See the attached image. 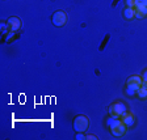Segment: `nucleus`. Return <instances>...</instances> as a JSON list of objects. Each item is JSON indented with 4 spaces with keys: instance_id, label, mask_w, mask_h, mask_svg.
Segmentation results:
<instances>
[{
    "instance_id": "nucleus-1",
    "label": "nucleus",
    "mask_w": 147,
    "mask_h": 140,
    "mask_svg": "<svg viewBox=\"0 0 147 140\" xmlns=\"http://www.w3.org/2000/svg\"><path fill=\"white\" fill-rule=\"evenodd\" d=\"M107 126L109 127L112 135L116 137L123 136V134L126 132V128H127L123 125L122 121H121V118H113V117H110V115L107 121Z\"/></svg>"
},
{
    "instance_id": "nucleus-2",
    "label": "nucleus",
    "mask_w": 147,
    "mask_h": 140,
    "mask_svg": "<svg viewBox=\"0 0 147 140\" xmlns=\"http://www.w3.org/2000/svg\"><path fill=\"white\" fill-rule=\"evenodd\" d=\"M142 82H143V79H142L141 76H137V75H134V76H130L127 79V81H126V94L129 96H135L137 94L138 89L141 88Z\"/></svg>"
},
{
    "instance_id": "nucleus-3",
    "label": "nucleus",
    "mask_w": 147,
    "mask_h": 140,
    "mask_svg": "<svg viewBox=\"0 0 147 140\" xmlns=\"http://www.w3.org/2000/svg\"><path fill=\"white\" fill-rule=\"evenodd\" d=\"M126 111H127V107H126L125 102H122V101H117V102L110 105L109 109H108L109 115L113 117V118H121Z\"/></svg>"
},
{
    "instance_id": "nucleus-4",
    "label": "nucleus",
    "mask_w": 147,
    "mask_h": 140,
    "mask_svg": "<svg viewBox=\"0 0 147 140\" xmlns=\"http://www.w3.org/2000/svg\"><path fill=\"white\" fill-rule=\"evenodd\" d=\"M74 130L76 132H84L87 131V128L89 126V121L86 115H78L74 119Z\"/></svg>"
},
{
    "instance_id": "nucleus-5",
    "label": "nucleus",
    "mask_w": 147,
    "mask_h": 140,
    "mask_svg": "<svg viewBox=\"0 0 147 140\" xmlns=\"http://www.w3.org/2000/svg\"><path fill=\"white\" fill-rule=\"evenodd\" d=\"M51 22H53V25H55V26H58V27L66 25V22H67V15H66V12L57 11L51 17Z\"/></svg>"
},
{
    "instance_id": "nucleus-6",
    "label": "nucleus",
    "mask_w": 147,
    "mask_h": 140,
    "mask_svg": "<svg viewBox=\"0 0 147 140\" xmlns=\"http://www.w3.org/2000/svg\"><path fill=\"white\" fill-rule=\"evenodd\" d=\"M7 25H8L9 30L11 31H16L20 29V26H21V20L18 17H16V16H12V17L8 18V21H7Z\"/></svg>"
},
{
    "instance_id": "nucleus-7",
    "label": "nucleus",
    "mask_w": 147,
    "mask_h": 140,
    "mask_svg": "<svg viewBox=\"0 0 147 140\" xmlns=\"http://www.w3.org/2000/svg\"><path fill=\"white\" fill-rule=\"evenodd\" d=\"M121 121L123 122V125H125L126 127H133V126H134V123H135L134 114H133V113H127V111H126V113L121 117Z\"/></svg>"
},
{
    "instance_id": "nucleus-8",
    "label": "nucleus",
    "mask_w": 147,
    "mask_h": 140,
    "mask_svg": "<svg viewBox=\"0 0 147 140\" xmlns=\"http://www.w3.org/2000/svg\"><path fill=\"white\" fill-rule=\"evenodd\" d=\"M137 94H138V97L141 98V100H144V98H147V81L142 82V85H141V88L138 89Z\"/></svg>"
},
{
    "instance_id": "nucleus-9",
    "label": "nucleus",
    "mask_w": 147,
    "mask_h": 140,
    "mask_svg": "<svg viewBox=\"0 0 147 140\" xmlns=\"http://www.w3.org/2000/svg\"><path fill=\"white\" fill-rule=\"evenodd\" d=\"M123 17L127 18V20H131L135 17V8L133 7H126L125 11H123Z\"/></svg>"
},
{
    "instance_id": "nucleus-10",
    "label": "nucleus",
    "mask_w": 147,
    "mask_h": 140,
    "mask_svg": "<svg viewBox=\"0 0 147 140\" xmlns=\"http://www.w3.org/2000/svg\"><path fill=\"white\" fill-rule=\"evenodd\" d=\"M135 11H137V12H139V13H142V15H143V17H146L147 16V7H135Z\"/></svg>"
},
{
    "instance_id": "nucleus-11",
    "label": "nucleus",
    "mask_w": 147,
    "mask_h": 140,
    "mask_svg": "<svg viewBox=\"0 0 147 140\" xmlns=\"http://www.w3.org/2000/svg\"><path fill=\"white\" fill-rule=\"evenodd\" d=\"M147 7V0H138L137 1V4H135V7ZM134 7V8H135Z\"/></svg>"
},
{
    "instance_id": "nucleus-12",
    "label": "nucleus",
    "mask_w": 147,
    "mask_h": 140,
    "mask_svg": "<svg viewBox=\"0 0 147 140\" xmlns=\"http://www.w3.org/2000/svg\"><path fill=\"white\" fill-rule=\"evenodd\" d=\"M125 1H126V5L127 7H133V8H134L138 0H125Z\"/></svg>"
},
{
    "instance_id": "nucleus-13",
    "label": "nucleus",
    "mask_w": 147,
    "mask_h": 140,
    "mask_svg": "<svg viewBox=\"0 0 147 140\" xmlns=\"http://www.w3.org/2000/svg\"><path fill=\"white\" fill-rule=\"evenodd\" d=\"M76 139H78V140H84V139H87V136H84V135H83L82 132H78Z\"/></svg>"
},
{
    "instance_id": "nucleus-14",
    "label": "nucleus",
    "mask_w": 147,
    "mask_h": 140,
    "mask_svg": "<svg viewBox=\"0 0 147 140\" xmlns=\"http://www.w3.org/2000/svg\"><path fill=\"white\" fill-rule=\"evenodd\" d=\"M142 79H143V81H147V70L143 71V73H142Z\"/></svg>"
},
{
    "instance_id": "nucleus-15",
    "label": "nucleus",
    "mask_w": 147,
    "mask_h": 140,
    "mask_svg": "<svg viewBox=\"0 0 147 140\" xmlns=\"http://www.w3.org/2000/svg\"><path fill=\"white\" fill-rule=\"evenodd\" d=\"M87 139H88V140H97V136H95V135H88V136H87Z\"/></svg>"
}]
</instances>
